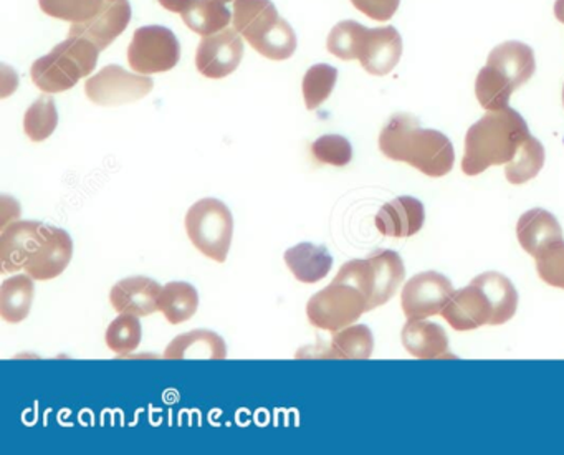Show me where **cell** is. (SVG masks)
Segmentation results:
<instances>
[{
  "label": "cell",
  "instance_id": "cell-25",
  "mask_svg": "<svg viewBox=\"0 0 564 455\" xmlns=\"http://www.w3.org/2000/svg\"><path fill=\"white\" fill-rule=\"evenodd\" d=\"M183 21L194 34L209 37L229 28L234 14L220 0H193L183 12Z\"/></svg>",
  "mask_w": 564,
  "mask_h": 455
},
{
  "label": "cell",
  "instance_id": "cell-7",
  "mask_svg": "<svg viewBox=\"0 0 564 455\" xmlns=\"http://www.w3.org/2000/svg\"><path fill=\"white\" fill-rule=\"evenodd\" d=\"M180 58L181 45L176 35L161 25L138 29L128 48V64L141 75L173 71Z\"/></svg>",
  "mask_w": 564,
  "mask_h": 455
},
{
  "label": "cell",
  "instance_id": "cell-30",
  "mask_svg": "<svg viewBox=\"0 0 564 455\" xmlns=\"http://www.w3.org/2000/svg\"><path fill=\"white\" fill-rule=\"evenodd\" d=\"M143 338V328H141L140 316L120 313L118 318L108 326L105 342L108 348L118 356H127L133 353L140 346Z\"/></svg>",
  "mask_w": 564,
  "mask_h": 455
},
{
  "label": "cell",
  "instance_id": "cell-18",
  "mask_svg": "<svg viewBox=\"0 0 564 455\" xmlns=\"http://www.w3.org/2000/svg\"><path fill=\"white\" fill-rule=\"evenodd\" d=\"M401 55V39L392 28L366 29L359 44L358 58L366 72L372 75H386L398 64Z\"/></svg>",
  "mask_w": 564,
  "mask_h": 455
},
{
  "label": "cell",
  "instance_id": "cell-13",
  "mask_svg": "<svg viewBox=\"0 0 564 455\" xmlns=\"http://www.w3.org/2000/svg\"><path fill=\"white\" fill-rule=\"evenodd\" d=\"M441 315L457 332H471L491 325L494 306L484 290L470 282V285L454 292Z\"/></svg>",
  "mask_w": 564,
  "mask_h": 455
},
{
  "label": "cell",
  "instance_id": "cell-24",
  "mask_svg": "<svg viewBox=\"0 0 564 455\" xmlns=\"http://www.w3.org/2000/svg\"><path fill=\"white\" fill-rule=\"evenodd\" d=\"M471 282L480 286L494 306L491 326L505 325L513 318L518 308V292L510 279L498 272H485L475 277Z\"/></svg>",
  "mask_w": 564,
  "mask_h": 455
},
{
  "label": "cell",
  "instance_id": "cell-20",
  "mask_svg": "<svg viewBox=\"0 0 564 455\" xmlns=\"http://www.w3.org/2000/svg\"><path fill=\"white\" fill-rule=\"evenodd\" d=\"M166 359H226L227 345L223 336L210 329H193L176 336L164 351Z\"/></svg>",
  "mask_w": 564,
  "mask_h": 455
},
{
  "label": "cell",
  "instance_id": "cell-26",
  "mask_svg": "<svg viewBox=\"0 0 564 455\" xmlns=\"http://www.w3.org/2000/svg\"><path fill=\"white\" fill-rule=\"evenodd\" d=\"M375 349V336L366 325H349L335 333L328 349L318 358L368 359Z\"/></svg>",
  "mask_w": 564,
  "mask_h": 455
},
{
  "label": "cell",
  "instance_id": "cell-21",
  "mask_svg": "<svg viewBox=\"0 0 564 455\" xmlns=\"http://www.w3.org/2000/svg\"><path fill=\"white\" fill-rule=\"evenodd\" d=\"M283 259L293 277L302 283L319 282L332 272L333 257L323 246H313L310 242L299 243L286 250Z\"/></svg>",
  "mask_w": 564,
  "mask_h": 455
},
{
  "label": "cell",
  "instance_id": "cell-2",
  "mask_svg": "<svg viewBox=\"0 0 564 455\" xmlns=\"http://www.w3.org/2000/svg\"><path fill=\"white\" fill-rule=\"evenodd\" d=\"M527 121L520 113L503 108L490 111L467 131L462 171L478 176L491 166H507L530 138Z\"/></svg>",
  "mask_w": 564,
  "mask_h": 455
},
{
  "label": "cell",
  "instance_id": "cell-9",
  "mask_svg": "<svg viewBox=\"0 0 564 455\" xmlns=\"http://www.w3.org/2000/svg\"><path fill=\"white\" fill-rule=\"evenodd\" d=\"M454 285L438 272H422L405 282L401 306L408 319H427L438 315L454 295Z\"/></svg>",
  "mask_w": 564,
  "mask_h": 455
},
{
  "label": "cell",
  "instance_id": "cell-32",
  "mask_svg": "<svg viewBox=\"0 0 564 455\" xmlns=\"http://www.w3.org/2000/svg\"><path fill=\"white\" fill-rule=\"evenodd\" d=\"M104 4L105 0H39L45 14L72 24L90 21L101 11Z\"/></svg>",
  "mask_w": 564,
  "mask_h": 455
},
{
  "label": "cell",
  "instance_id": "cell-38",
  "mask_svg": "<svg viewBox=\"0 0 564 455\" xmlns=\"http://www.w3.org/2000/svg\"><path fill=\"white\" fill-rule=\"evenodd\" d=\"M158 2H160L166 11L183 14V12L186 11L187 6H189L193 0H158Z\"/></svg>",
  "mask_w": 564,
  "mask_h": 455
},
{
  "label": "cell",
  "instance_id": "cell-37",
  "mask_svg": "<svg viewBox=\"0 0 564 455\" xmlns=\"http://www.w3.org/2000/svg\"><path fill=\"white\" fill-rule=\"evenodd\" d=\"M19 87V77L14 71L8 65H2V95L0 97L8 98L9 95L14 94Z\"/></svg>",
  "mask_w": 564,
  "mask_h": 455
},
{
  "label": "cell",
  "instance_id": "cell-33",
  "mask_svg": "<svg viewBox=\"0 0 564 455\" xmlns=\"http://www.w3.org/2000/svg\"><path fill=\"white\" fill-rule=\"evenodd\" d=\"M366 28L358 22L346 21L335 25L328 35L326 47L328 52L341 61H355L358 58L359 44H361L362 34Z\"/></svg>",
  "mask_w": 564,
  "mask_h": 455
},
{
  "label": "cell",
  "instance_id": "cell-15",
  "mask_svg": "<svg viewBox=\"0 0 564 455\" xmlns=\"http://www.w3.org/2000/svg\"><path fill=\"white\" fill-rule=\"evenodd\" d=\"M161 290L163 286L150 277H128L111 289L110 302L118 313L150 316L160 312Z\"/></svg>",
  "mask_w": 564,
  "mask_h": 455
},
{
  "label": "cell",
  "instance_id": "cell-28",
  "mask_svg": "<svg viewBox=\"0 0 564 455\" xmlns=\"http://www.w3.org/2000/svg\"><path fill=\"white\" fill-rule=\"evenodd\" d=\"M544 158H546V153H544L543 144L536 138L530 137L524 141L513 161L505 166V177L513 186L527 184L543 170Z\"/></svg>",
  "mask_w": 564,
  "mask_h": 455
},
{
  "label": "cell",
  "instance_id": "cell-12",
  "mask_svg": "<svg viewBox=\"0 0 564 455\" xmlns=\"http://www.w3.org/2000/svg\"><path fill=\"white\" fill-rule=\"evenodd\" d=\"M130 21L131 6L128 0H108L90 21L72 25L70 37L85 39L98 51H107L123 34Z\"/></svg>",
  "mask_w": 564,
  "mask_h": 455
},
{
  "label": "cell",
  "instance_id": "cell-40",
  "mask_svg": "<svg viewBox=\"0 0 564 455\" xmlns=\"http://www.w3.org/2000/svg\"><path fill=\"white\" fill-rule=\"evenodd\" d=\"M563 100H564V95H563Z\"/></svg>",
  "mask_w": 564,
  "mask_h": 455
},
{
  "label": "cell",
  "instance_id": "cell-17",
  "mask_svg": "<svg viewBox=\"0 0 564 455\" xmlns=\"http://www.w3.org/2000/svg\"><path fill=\"white\" fill-rule=\"evenodd\" d=\"M517 237L521 249L538 259L551 246L563 240V229L553 214L544 209H531L518 219Z\"/></svg>",
  "mask_w": 564,
  "mask_h": 455
},
{
  "label": "cell",
  "instance_id": "cell-3",
  "mask_svg": "<svg viewBox=\"0 0 564 455\" xmlns=\"http://www.w3.org/2000/svg\"><path fill=\"white\" fill-rule=\"evenodd\" d=\"M234 29L270 61H289L299 45L295 31L280 18L272 0H236Z\"/></svg>",
  "mask_w": 564,
  "mask_h": 455
},
{
  "label": "cell",
  "instance_id": "cell-5",
  "mask_svg": "<svg viewBox=\"0 0 564 455\" xmlns=\"http://www.w3.org/2000/svg\"><path fill=\"white\" fill-rule=\"evenodd\" d=\"M186 232L204 256L224 263L234 237V217L229 207L216 197L197 201L186 214Z\"/></svg>",
  "mask_w": 564,
  "mask_h": 455
},
{
  "label": "cell",
  "instance_id": "cell-22",
  "mask_svg": "<svg viewBox=\"0 0 564 455\" xmlns=\"http://www.w3.org/2000/svg\"><path fill=\"white\" fill-rule=\"evenodd\" d=\"M372 269H375V295H372L371 310L388 303L404 282L405 267L401 256L394 250H375L369 253Z\"/></svg>",
  "mask_w": 564,
  "mask_h": 455
},
{
  "label": "cell",
  "instance_id": "cell-1",
  "mask_svg": "<svg viewBox=\"0 0 564 455\" xmlns=\"http://www.w3.org/2000/svg\"><path fill=\"white\" fill-rule=\"evenodd\" d=\"M379 150L388 160L408 163L429 177H444L455 163L454 147L445 134L424 130L409 115H395L379 134Z\"/></svg>",
  "mask_w": 564,
  "mask_h": 455
},
{
  "label": "cell",
  "instance_id": "cell-4",
  "mask_svg": "<svg viewBox=\"0 0 564 455\" xmlns=\"http://www.w3.org/2000/svg\"><path fill=\"white\" fill-rule=\"evenodd\" d=\"M98 51L85 39L70 37L31 68L32 82L45 94H62L91 75L98 64Z\"/></svg>",
  "mask_w": 564,
  "mask_h": 455
},
{
  "label": "cell",
  "instance_id": "cell-36",
  "mask_svg": "<svg viewBox=\"0 0 564 455\" xmlns=\"http://www.w3.org/2000/svg\"><path fill=\"white\" fill-rule=\"evenodd\" d=\"M358 11L365 12L375 21H388L394 14L399 0H351Z\"/></svg>",
  "mask_w": 564,
  "mask_h": 455
},
{
  "label": "cell",
  "instance_id": "cell-39",
  "mask_svg": "<svg viewBox=\"0 0 564 455\" xmlns=\"http://www.w3.org/2000/svg\"><path fill=\"white\" fill-rule=\"evenodd\" d=\"M220 2H224V4H227V2H236V0H220Z\"/></svg>",
  "mask_w": 564,
  "mask_h": 455
},
{
  "label": "cell",
  "instance_id": "cell-10",
  "mask_svg": "<svg viewBox=\"0 0 564 455\" xmlns=\"http://www.w3.org/2000/svg\"><path fill=\"white\" fill-rule=\"evenodd\" d=\"M242 57V35L236 29H224L200 42L196 52V67L204 77L220 80L239 68Z\"/></svg>",
  "mask_w": 564,
  "mask_h": 455
},
{
  "label": "cell",
  "instance_id": "cell-35",
  "mask_svg": "<svg viewBox=\"0 0 564 455\" xmlns=\"http://www.w3.org/2000/svg\"><path fill=\"white\" fill-rule=\"evenodd\" d=\"M536 260V272L544 283L564 290V240L551 246Z\"/></svg>",
  "mask_w": 564,
  "mask_h": 455
},
{
  "label": "cell",
  "instance_id": "cell-6",
  "mask_svg": "<svg viewBox=\"0 0 564 455\" xmlns=\"http://www.w3.org/2000/svg\"><path fill=\"white\" fill-rule=\"evenodd\" d=\"M369 312L368 299L351 283L333 280L328 286L308 300L306 316L315 328L336 333L358 322L362 313Z\"/></svg>",
  "mask_w": 564,
  "mask_h": 455
},
{
  "label": "cell",
  "instance_id": "cell-29",
  "mask_svg": "<svg viewBox=\"0 0 564 455\" xmlns=\"http://www.w3.org/2000/svg\"><path fill=\"white\" fill-rule=\"evenodd\" d=\"M58 111L54 98L42 97L31 105L24 117V131L29 140L42 143L57 130Z\"/></svg>",
  "mask_w": 564,
  "mask_h": 455
},
{
  "label": "cell",
  "instance_id": "cell-27",
  "mask_svg": "<svg viewBox=\"0 0 564 455\" xmlns=\"http://www.w3.org/2000/svg\"><path fill=\"white\" fill-rule=\"evenodd\" d=\"M158 308L171 325H181L196 315L199 308V293L191 283L171 282L161 290Z\"/></svg>",
  "mask_w": 564,
  "mask_h": 455
},
{
  "label": "cell",
  "instance_id": "cell-14",
  "mask_svg": "<svg viewBox=\"0 0 564 455\" xmlns=\"http://www.w3.org/2000/svg\"><path fill=\"white\" fill-rule=\"evenodd\" d=\"M45 224L15 220L0 232V270L4 275L24 270L39 246Z\"/></svg>",
  "mask_w": 564,
  "mask_h": 455
},
{
  "label": "cell",
  "instance_id": "cell-16",
  "mask_svg": "<svg viewBox=\"0 0 564 455\" xmlns=\"http://www.w3.org/2000/svg\"><path fill=\"white\" fill-rule=\"evenodd\" d=\"M424 220L425 210L421 201L402 196L382 206L375 223L382 236L404 239L415 236L424 226Z\"/></svg>",
  "mask_w": 564,
  "mask_h": 455
},
{
  "label": "cell",
  "instance_id": "cell-34",
  "mask_svg": "<svg viewBox=\"0 0 564 455\" xmlns=\"http://www.w3.org/2000/svg\"><path fill=\"white\" fill-rule=\"evenodd\" d=\"M312 154L316 161L329 166L345 167L351 163L352 147L339 134H325L312 144Z\"/></svg>",
  "mask_w": 564,
  "mask_h": 455
},
{
  "label": "cell",
  "instance_id": "cell-19",
  "mask_svg": "<svg viewBox=\"0 0 564 455\" xmlns=\"http://www.w3.org/2000/svg\"><path fill=\"white\" fill-rule=\"evenodd\" d=\"M402 345L409 355L419 359H438L452 356L448 353L447 333L442 326L425 319H408L402 328Z\"/></svg>",
  "mask_w": 564,
  "mask_h": 455
},
{
  "label": "cell",
  "instance_id": "cell-11",
  "mask_svg": "<svg viewBox=\"0 0 564 455\" xmlns=\"http://www.w3.org/2000/svg\"><path fill=\"white\" fill-rule=\"evenodd\" d=\"M74 257V240L67 230L44 226L41 242L25 266V273L39 282L57 279L67 270Z\"/></svg>",
  "mask_w": 564,
  "mask_h": 455
},
{
  "label": "cell",
  "instance_id": "cell-23",
  "mask_svg": "<svg viewBox=\"0 0 564 455\" xmlns=\"http://www.w3.org/2000/svg\"><path fill=\"white\" fill-rule=\"evenodd\" d=\"M34 279L28 273H18L0 285V316L8 323H21L31 313L34 303Z\"/></svg>",
  "mask_w": 564,
  "mask_h": 455
},
{
  "label": "cell",
  "instance_id": "cell-8",
  "mask_svg": "<svg viewBox=\"0 0 564 455\" xmlns=\"http://www.w3.org/2000/svg\"><path fill=\"white\" fill-rule=\"evenodd\" d=\"M154 82L148 75L131 74L118 65H108L88 78L85 94L100 107H120L143 100L153 91Z\"/></svg>",
  "mask_w": 564,
  "mask_h": 455
},
{
  "label": "cell",
  "instance_id": "cell-31",
  "mask_svg": "<svg viewBox=\"0 0 564 455\" xmlns=\"http://www.w3.org/2000/svg\"><path fill=\"white\" fill-rule=\"evenodd\" d=\"M336 80H338V71L332 65H313L303 78V98H305L306 108L310 111L322 107L329 95L333 94Z\"/></svg>",
  "mask_w": 564,
  "mask_h": 455
}]
</instances>
